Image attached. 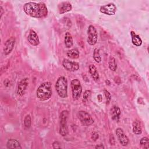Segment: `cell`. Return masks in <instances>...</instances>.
I'll return each instance as SVG.
<instances>
[{
    "instance_id": "obj_13",
    "label": "cell",
    "mask_w": 149,
    "mask_h": 149,
    "mask_svg": "<svg viewBox=\"0 0 149 149\" xmlns=\"http://www.w3.org/2000/svg\"><path fill=\"white\" fill-rule=\"evenodd\" d=\"M27 40L30 44L33 45L37 46L40 44V40L36 32L33 30H30L28 35Z\"/></svg>"
},
{
    "instance_id": "obj_26",
    "label": "cell",
    "mask_w": 149,
    "mask_h": 149,
    "mask_svg": "<svg viewBox=\"0 0 149 149\" xmlns=\"http://www.w3.org/2000/svg\"><path fill=\"white\" fill-rule=\"evenodd\" d=\"M31 116L29 114V115H27L25 118H24V126L26 127V128H29L31 126Z\"/></svg>"
},
{
    "instance_id": "obj_16",
    "label": "cell",
    "mask_w": 149,
    "mask_h": 149,
    "mask_svg": "<svg viewBox=\"0 0 149 149\" xmlns=\"http://www.w3.org/2000/svg\"><path fill=\"white\" fill-rule=\"evenodd\" d=\"M133 132L136 135H139L142 133V127L140 122L138 119H135L133 122Z\"/></svg>"
},
{
    "instance_id": "obj_27",
    "label": "cell",
    "mask_w": 149,
    "mask_h": 149,
    "mask_svg": "<svg viewBox=\"0 0 149 149\" xmlns=\"http://www.w3.org/2000/svg\"><path fill=\"white\" fill-rule=\"evenodd\" d=\"M104 93L106 98V104L109 105L110 103V101L111 100V95L110 93L106 89L104 90Z\"/></svg>"
},
{
    "instance_id": "obj_17",
    "label": "cell",
    "mask_w": 149,
    "mask_h": 149,
    "mask_svg": "<svg viewBox=\"0 0 149 149\" xmlns=\"http://www.w3.org/2000/svg\"><path fill=\"white\" fill-rule=\"evenodd\" d=\"M130 35L132 37V42L133 44L136 47H140L142 44V40L140 36L136 34L133 31H130Z\"/></svg>"
},
{
    "instance_id": "obj_25",
    "label": "cell",
    "mask_w": 149,
    "mask_h": 149,
    "mask_svg": "<svg viewBox=\"0 0 149 149\" xmlns=\"http://www.w3.org/2000/svg\"><path fill=\"white\" fill-rule=\"evenodd\" d=\"M140 144L141 146H143L144 148H149V139L147 137H143L140 139Z\"/></svg>"
},
{
    "instance_id": "obj_7",
    "label": "cell",
    "mask_w": 149,
    "mask_h": 149,
    "mask_svg": "<svg viewBox=\"0 0 149 149\" xmlns=\"http://www.w3.org/2000/svg\"><path fill=\"white\" fill-rule=\"evenodd\" d=\"M97 31L95 27L90 25L87 29V42L90 45H94L97 42Z\"/></svg>"
},
{
    "instance_id": "obj_32",
    "label": "cell",
    "mask_w": 149,
    "mask_h": 149,
    "mask_svg": "<svg viewBox=\"0 0 149 149\" xmlns=\"http://www.w3.org/2000/svg\"><path fill=\"white\" fill-rule=\"evenodd\" d=\"M97 99H98V101L99 102H101V101H102V95H101V94L98 95V96H97Z\"/></svg>"
},
{
    "instance_id": "obj_30",
    "label": "cell",
    "mask_w": 149,
    "mask_h": 149,
    "mask_svg": "<svg viewBox=\"0 0 149 149\" xmlns=\"http://www.w3.org/2000/svg\"><path fill=\"white\" fill-rule=\"evenodd\" d=\"M109 143L111 145H114L115 144V140L112 134H111L109 136Z\"/></svg>"
},
{
    "instance_id": "obj_18",
    "label": "cell",
    "mask_w": 149,
    "mask_h": 149,
    "mask_svg": "<svg viewBox=\"0 0 149 149\" xmlns=\"http://www.w3.org/2000/svg\"><path fill=\"white\" fill-rule=\"evenodd\" d=\"M6 147L8 148H16L21 149L22 147L20 143L16 139H9L6 143Z\"/></svg>"
},
{
    "instance_id": "obj_19",
    "label": "cell",
    "mask_w": 149,
    "mask_h": 149,
    "mask_svg": "<svg viewBox=\"0 0 149 149\" xmlns=\"http://www.w3.org/2000/svg\"><path fill=\"white\" fill-rule=\"evenodd\" d=\"M88 70L93 80L96 81H98L99 80L100 76H99V73L97 71V68L94 65H90L88 67Z\"/></svg>"
},
{
    "instance_id": "obj_1",
    "label": "cell",
    "mask_w": 149,
    "mask_h": 149,
    "mask_svg": "<svg viewBox=\"0 0 149 149\" xmlns=\"http://www.w3.org/2000/svg\"><path fill=\"white\" fill-rule=\"evenodd\" d=\"M23 10L27 15L36 18L44 17L48 13L47 8L42 2H30L26 3L23 6Z\"/></svg>"
},
{
    "instance_id": "obj_6",
    "label": "cell",
    "mask_w": 149,
    "mask_h": 149,
    "mask_svg": "<svg viewBox=\"0 0 149 149\" xmlns=\"http://www.w3.org/2000/svg\"><path fill=\"white\" fill-rule=\"evenodd\" d=\"M77 116L81 123L84 126H89L94 123L91 116L84 111H80L77 113Z\"/></svg>"
},
{
    "instance_id": "obj_22",
    "label": "cell",
    "mask_w": 149,
    "mask_h": 149,
    "mask_svg": "<svg viewBox=\"0 0 149 149\" xmlns=\"http://www.w3.org/2000/svg\"><path fill=\"white\" fill-rule=\"evenodd\" d=\"M108 66L109 68L113 72L116 71V70L117 69V63L116 62V59L113 56H111L109 58L108 61Z\"/></svg>"
},
{
    "instance_id": "obj_4",
    "label": "cell",
    "mask_w": 149,
    "mask_h": 149,
    "mask_svg": "<svg viewBox=\"0 0 149 149\" xmlns=\"http://www.w3.org/2000/svg\"><path fill=\"white\" fill-rule=\"evenodd\" d=\"M69 112L67 110L63 111L60 115V127L59 133L62 136H66L68 134V118Z\"/></svg>"
},
{
    "instance_id": "obj_31",
    "label": "cell",
    "mask_w": 149,
    "mask_h": 149,
    "mask_svg": "<svg viewBox=\"0 0 149 149\" xmlns=\"http://www.w3.org/2000/svg\"><path fill=\"white\" fill-rule=\"evenodd\" d=\"M95 148H101V149H104L105 148V147L102 145V144H99V145H97L95 147Z\"/></svg>"
},
{
    "instance_id": "obj_23",
    "label": "cell",
    "mask_w": 149,
    "mask_h": 149,
    "mask_svg": "<svg viewBox=\"0 0 149 149\" xmlns=\"http://www.w3.org/2000/svg\"><path fill=\"white\" fill-rule=\"evenodd\" d=\"M93 58L97 63H100L101 61V57L100 55V49L95 48L93 52Z\"/></svg>"
},
{
    "instance_id": "obj_10",
    "label": "cell",
    "mask_w": 149,
    "mask_h": 149,
    "mask_svg": "<svg viewBox=\"0 0 149 149\" xmlns=\"http://www.w3.org/2000/svg\"><path fill=\"white\" fill-rule=\"evenodd\" d=\"M116 134L120 144L123 146H126L129 142L128 137L125 134L122 129L118 127L116 130Z\"/></svg>"
},
{
    "instance_id": "obj_2",
    "label": "cell",
    "mask_w": 149,
    "mask_h": 149,
    "mask_svg": "<svg viewBox=\"0 0 149 149\" xmlns=\"http://www.w3.org/2000/svg\"><path fill=\"white\" fill-rule=\"evenodd\" d=\"M52 95L51 83L45 81L41 84L36 91L37 97L42 101L48 100Z\"/></svg>"
},
{
    "instance_id": "obj_28",
    "label": "cell",
    "mask_w": 149,
    "mask_h": 149,
    "mask_svg": "<svg viewBox=\"0 0 149 149\" xmlns=\"http://www.w3.org/2000/svg\"><path fill=\"white\" fill-rule=\"evenodd\" d=\"M99 138V134L97 132H94L91 135V139L94 141H96Z\"/></svg>"
},
{
    "instance_id": "obj_11",
    "label": "cell",
    "mask_w": 149,
    "mask_h": 149,
    "mask_svg": "<svg viewBox=\"0 0 149 149\" xmlns=\"http://www.w3.org/2000/svg\"><path fill=\"white\" fill-rule=\"evenodd\" d=\"M15 44V38L11 37L8 38L4 44L3 52L5 55H8L13 50Z\"/></svg>"
},
{
    "instance_id": "obj_12",
    "label": "cell",
    "mask_w": 149,
    "mask_h": 149,
    "mask_svg": "<svg viewBox=\"0 0 149 149\" xmlns=\"http://www.w3.org/2000/svg\"><path fill=\"white\" fill-rule=\"evenodd\" d=\"M29 84V79L24 78L22 79L18 84L17 88V93L19 95L22 96L24 94L25 91Z\"/></svg>"
},
{
    "instance_id": "obj_8",
    "label": "cell",
    "mask_w": 149,
    "mask_h": 149,
    "mask_svg": "<svg viewBox=\"0 0 149 149\" xmlns=\"http://www.w3.org/2000/svg\"><path fill=\"white\" fill-rule=\"evenodd\" d=\"M117 8L113 3H109L100 6V11L103 14L107 15H113L116 12Z\"/></svg>"
},
{
    "instance_id": "obj_14",
    "label": "cell",
    "mask_w": 149,
    "mask_h": 149,
    "mask_svg": "<svg viewBox=\"0 0 149 149\" xmlns=\"http://www.w3.org/2000/svg\"><path fill=\"white\" fill-rule=\"evenodd\" d=\"M121 113L120 109L116 105L113 106L110 110V113L111 116V119L115 121H118L120 118V115Z\"/></svg>"
},
{
    "instance_id": "obj_9",
    "label": "cell",
    "mask_w": 149,
    "mask_h": 149,
    "mask_svg": "<svg viewBox=\"0 0 149 149\" xmlns=\"http://www.w3.org/2000/svg\"><path fill=\"white\" fill-rule=\"evenodd\" d=\"M63 67L68 71L74 72L79 69V64L74 61H70L68 59H64L62 62Z\"/></svg>"
},
{
    "instance_id": "obj_5",
    "label": "cell",
    "mask_w": 149,
    "mask_h": 149,
    "mask_svg": "<svg viewBox=\"0 0 149 149\" xmlns=\"http://www.w3.org/2000/svg\"><path fill=\"white\" fill-rule=\"evenodd\" d=\"M70 86L73 99L74 100L79 99L82 92V87L80 81L77 79H73L71 81Z\"/></svg>"
},
{
    "instance_id": "obj_24",
    "label": "cell",
    "mask_w": 149,
    "mask_h": 149,
    "mask_svg": "<svg viewBox=\"0 0 149 149\" xmlns=\"http://www.w3.org/2000/svg\"><path fill=\"white\" fill-rule=\"evenodd\" d=\"M91 91L90 90H86L83 94V102L87 103L89 102V101L91 99Z\"/></svg>"
},
{
    "instance_id": "obj_33",
    "label": "cell",
    "mask_w": 149,
    "mask_h": 149,
    "mask_svg": "<svg viewBox=\"0 0 149 149\" xmlns=\"http://www.w3.org/2000/svg\"><path fill=\"white\" fill-rule=\"evenodd\" d=\"M0 10H1V17L2 15H3V8L1 6H0Z\"/></svg>"
},
{
    "instance_id": "obj_21",
    "label": "cell",
    "mask_w": 149,
    "mask_h": 149,
    "mask_svg": "<svg viewBox=\"0 0 149 149\" xmlns=\"http://www.w3.org/2000/svg\"><path fill=\"white\" fill-rule=\"evenodd\" d=\"M67 56L72 59H77L79 57V52L77 49H72L68 51Z\"/></svg>"
},
{
    "instance_id": "obj_20",
    "label": "cell",
    "mask_w": 149,
    "mask_h": 149,
    "mask_svg": "<svg viewBox=\"0 0 149 149\" xmlns=\"http://www.w3.org/2000/svg\"><path fill=\"white\" fill-rule=\"evenodd\" d=\"M64 42H65V47L68 48L72 47V45L73 44L72 36L71 34L68 31L65 33V38H64Z\"/></svg>"
},
{
    "instance_id": "obj_29",
    "label": "cell",
    "mask_w": 149,
    "mask_h": 149,
    "mask_svg": "<svg viewBox=\"0 0 149 149\" xmlns=\"http://www.w3.org/2000/svg\"><path fill=\"white\" fill-rule=\"evenodd\" d=\"M52 147L54 148H61V144L58 141H55L52 143Z\"/></svg>"
},
{
    "instance_id": "obj_15",
    "label": "cell",
    "mask_w": 149,
    "mask_h": 149,
    "mask_svg": "<svg viewBox=\"0 0 149 149\" xmlns=\"http://www.w3.org/2000/svg\"><path fill=\"white\" fill-rule=\"evenodd\" d=\"M72 9L71 3L69 2H64L60 4L59 7V12L60 14H63L65 13L70 11Z\"/></svg>"
},
{
    "instance_id": "obj_3",
    "label": "cell",
    "mask_w": 149,
    "mask_h": 149,
    "mask_svg": "<svg viewBox=\"0 0 149 149\" xmlns=\"http://www.w3.org/2000/svg\"><path fill=\"white\" fill-rule=\"evenodd\" d=\"M56 91L61 98L68 97V80L64 76H60L56 80L55 85Z\"/></svg>"
}]
</instances>
